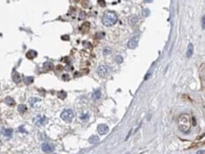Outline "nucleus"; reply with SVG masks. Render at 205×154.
Wrapping results in <instances>:
<instances>
[{
  "label": "nucleus",
  "instance_id": "cd10ccee",
  "mask_svg": "<svg viewBox=\"0 0 205 154\" xmlns=\"http://www.w3.org/2000/svg\"><path fill=\"white\" fill-rule=\"evenodd\" d=\"M89 115L88 114H85V115H83L81 116V118L82 120H84V121H85V120H87V119H89Z\"/></svg>",
  "mask_w": 205,
  "mask_h": 154
},
{
  "label": "nucleus",
  "instance_id": "0eeeda50",
  "mask_svg": "<svg viewBox=\"0 0 205 154\" xmlns=\"http://www.w3.org/2000/svg\"><path fill=\"white\" fill-rule=\"evenodd\" d=\"M139 41V37L138 36H134L131 38H130V40L128 42V47L130 49H134L138 45Z\"/></svg>",
  "mask_w": 205,
  "mask_h": 154
},
{
  "label": "nucleus",
  "instance_id": "b1692460",
  "mask_svg": "<svg viewBox=\"0 0 205 154\" xmlns=\"http://www.w3.org/2000/svg\"><path fill=\"white\" fill-rule=\"evenodd\" d=\"M115 60L116 62H117V63H119V64L121 63L123 61V58H122L121 56H116L115 58Z\"/></svg>",
  "mask_w": 205,
  "mask_h": 154
},
{
  "label": "nucleus",
  "instance_id": "20e7f679",
  "mask_svg": "<svg viewBox=\"0 0 205 154\" xmlns=\"http://www.w3.org/2000/svg\"><path fill=\"white\" fill-rule=\"evenodd\" d=\"M110 69L107 65H100L97 69V73L100 77H105L108 75Z\"/></svg>",
  "mask_w": 205,
  "mask_h": 154
},
{
  "label": "nucleus",
  "instance_id": "aec40b11",
  "mask_svg": "<svg viewBox=\"0 0 205 154\" xmlns=\"http://www.w3.org/2000/svg\"><path fill=\"white\" fill-rule=\"evenodd\" d=\"M57 95H58V98L61 99H66V97H67V93L66 91L62 90V91L58 92Z\"/></svg>",
  "mask_w": 205,
  "mask_h": 154
},
{
  "label": "nucleus",
  "instance_id": "423d86ee",
  "mask_svg": "<svg viewBox=\"0 0 205 154\" xmlns=\"http://www.w3.org/2000/svg\"><path fill=\"white\" fill-rule=\"evenodd\" d=\"M33 121L37 125H44L47 123V117L45 116H37L36 117L33 119Z\"/></svg>",
  "mask_w": 205,
  "mask_h": 154
},
{
  "label": "nucleus",
  "instance_id": "39448f33",
  "mask_svg": "<svg viewBox=\"0 0 205 154\" xmlns=\"http://www.w3.org/2000/svg\"><path fill=\"white\" fill-rule=\"evenodd\" d=\"M41 150L43 152L51 153L54 152L55 150L54 146L52 143L45 142L41 145Z\"/></svg>",
  "mask_w": 205,
  "mask_h": 154
},
{
  "label": "nucleus",
  "instance_id": "72a5a7b5",
  "mask_svg": "<svg viewBox=\"0 0 205 154\" xmlns=\"http://www.w3.org/2000/svg\"><path fill=\"white\" fill-rule=\"evenodd\" d=\"M1 144H2V142H1V140H0V146H1Z\"/></svg>",
  "mask_w": 205,
  "mask_h": 154
},
{
  "label": "nucleus",
  "instance_id": "9b49d317",
  "mask_svg": "<svg viewBox=\"0 0 205 154\" xmlns=\"http://www.w3.org/2000/svg\"><path fill=\"white\" fill-rule=\"evenodd\" d=\"M1 134L6 137H11L12 135V129H3L1 131Z\"/></svg>",
  "mask_w": 205,
  "mask_h": 154
},
{
  "label": "nucleus",
  "instance_id": "bb28decb",
  "mask_svg": "<svg viewBox=\"0 0 205 154\" xmlns=\"http://www.w3.org/2000/svg\"><path fill=\"white\" fill-rule=\"evenodd\" d=\"M98 4L100 5V6H101L102 7H105V2L104 0H98Z\"/></svg>",
  "mask_w": 205,
  "mask_h": 154
},
{
  "label": "nucleus",
  "instance_id": "ddd939ff",
  "mask_svg": "<svg viewBox=\"0 0 205 154\" xmlns=\"http://www.w3.org/2000/svg\"><path fill=\"white\" fill-rule=\"evenodd\" d=\"M138 17L136 15H132L128 18V22L132 26H134V25L136 24L138 22Z\"/></svg>",
  "mask_w": 205,
  "mask_h": 154
},
{
  "label": "nucleus",
  "instance_id": "4468645a",
  "mask_svg": "<svg viewBox=\"0 0 205 154\" xmlns=\"http://www.w3.org/2000/svg\"><path fill=\"white\" fill-rule=\"evenodd\" d=\"M12 80H13V81H14L15 83H16V84L19 83L20 82V80H21L20 74L18 73H17V72H15V73L13 74V75H12Z\"/></svg>",
  "mask_w": 205,
  "mask_h": 154
},
{
  "label": "nucleus",
  "instance_id": "1a4fd4ad",
  "mask_svg": "<svg viewBox=\"0 0 205 154\" xmlns=\"http://www.w3.org/2000/svg\"><path fill=\"white\" fill-rule=\"evenodd\" d=\"M37 55V53L36 51L33 50H30L26 53V58L29 60H33V58H35Z\"/></svg>",
  "mask_w": 205,
  "mask_h": 154
},
{
  "label": "nucleus",
  "instance_id": "4be33fe9",
  "mask_svg": "<svg viewBox=\"0 0 205 154\" xmlns=\"http://www.w3.org/2000/svg\"><path fill=\"white\" fill-rule=\"evenodd\" d=\"M40 101V99L38 98H36V97H33V98L30 99V101H29V103H30V105H31L32 107H33L34 104H35L37 101Z\"/></svg>",
  "mask_w": 205,
  "mask_h": 154
},
{
  "label": "nucleus",
  "instance_id": "5701e85b",
  "mask_svg": "<svg viewBox=\"0 0 205 154\" xmlns=\"http://www.w3.org/2000/svg\"><path fill=\"white\" fill-rule=\"evenodd\" d=\"M96 37L97 38H98V39H102L103 37H105V33L103 32H98L96 34Z\"/></svg>",
  "mask_w": 205,
  "mask_h": 154
},
{
  "label": "nucleus",
  "instance_id": "412c9836",
  "mask_svg": "<svg viewBox=\"0 0 205 154\" xmlns=\"http://www.w3.org/2000/svg\"><path fill=\"white\" fill-rule=\"evenodd\" d=\"M150 14V11L149 9H144L142 11V14L144 17H147Z\"/></svg>",
  "mask_w": 205,
  "mask_h": 154
},
{
  "label": "nucleus",
  "instance_id": "2eb2a0df",
  "mask_svg": "<svg viewBox=\"0 0 205 154\" xmlns=\"http://www.w3.org/2000/svg\"><path fill=\"white\" fill-rule=\"evenodd\" d=\"M5 103L7 104V105L9 106H13V105L15 104V102H14V100L11 97H6L5 99Z\"/></svg>",
  "mask_w": 205,
  "mask_h": 154
},
{
  "label": "nucleus",
  "instance_id": "f8f14e48",
  "mask_svg": "<svg viewBox=\"0 0 205 154\" xmlns=\"http://www.w3.org/2000/svg\"><path fill=\"white\" fill-rule=\"evenodd\" d=\"M101 97V91L99 89H97L93 92L92 95V98L94 101H97V100L100 99Z\"/></svg>",
  "mask_w": 205,
  "mask_h": 154
},
{
  "label": "nucleus",
  "instance_id": "f3484780",
  "mask_svg": "<svg viewBox=\"0 0 205 154\" xmlns=\"http://www.w3.org/2000/svg\"><path fill=\"white\" fill-rule=\"evenodd\" d=\"M18 111L20 112V113H24L25 112H26L27 110V107L26 105H19L18 106L17 108Z\"/></svg>",
  "mask_w": 205,
  "mask_h": 154
},
{
  "label": "nucleus",
  "instance_id": "473e14b6",
  "mask_svg": "<svg viewBox=\"0 0 205 154\" xmlns=\"http://www.w3.org/2000/svg\"><path fill=\"white\" fill-rule=\"evenodd\" d=\"M152 1L153 0H146V1L147 2V3H151Z\"/></svg>",
  "mask_w": 205,
  "mask_h": 154
},
{
  "label": "nucleus",
  "instance_id": "dca6fc26",
  "mask_svg": "<svg viewBox=\"0 0 205 154\" xmlns=\"http://www.w3.org/2000/svg\"><path fill=\"white\" fill-rule=\"evenodd\" d=\"M43 66L45 69H46L47 70H52L54 67V65L52 62L50 61H46L45 63H44Z\"/></svg>",
  "mask_w": 205,
  "mask_h": 154
},
{
  "label": "nucleus",
  "instance_id": "2f4dec72",
  "mask_svg": "<svg viewBox=\"0 0 205 154\" xmlns=\"http://www.w3.org/2000/svg\"><path fill=\"white\" fill-rule=\"evenodd\" d=\"M197 154H205V151L204 150H199L197 152Z\"/></svg>",
  "mask_w": 205,
  "mask_h": 154
},
{
  "label": "nucleus",
  "instance_id": "9d476101",
  "mask_svg": "<svg viewBox=\"0 0 205 154\" xmlns=\"http://www.w3.org/2000/svg\"><path fill=\"white\" fill-rule=\"evenodd\" d=\"M193 50H194V47H193V44L192 43H189L188 46V49H187V52H186L187 58H189L193 56Z\"/></svg>",
  "mask_w": 205,
  "mask_h": 154
},
{
  "label": "nucleus",
  "instance_id": "c85d7f7f",
  "mask_svg": "<svg viewBox=\"0 0 205 154\" xmlns=\"http://www.w3.org/2000/svg\"><path fill=\"white\" fill-rule=\"evenodd\" d=\"M62 79L64 80L67 81L68 80H69V76L68 75H62Z\"/></svg>",
  "mask_w": 205,
  "mask_h": 154
},
{
  "label": "nucleus",
  "instance_id": "f03ea898",
  "mask_svg": "<svg viewBox=\"0 0 205 154\" xmlns=\"http://www.w3.org/2000/svg\"><path fill=\"white\" fill-rule=\"evenodd\" d=\"M117 20V16L115 12L112 11H106L102 16V22L105 26L110 27L115 24Z\"/></svg>",
  "mask_w": 205,
  "mask_h": 154
},
{
  "label": "nucleus",
  "instance_id": "a878e982",
  "mask_svg": "<svg viewBox=\"0 0 205 154\" xmlns=\"http://www.w3.org/2000/svg\"><path fill=\"white\" fill-rule=\"evenodd\" d=\"M111 53V49L109 48H105L103 50V54L104 55H108Z\"/></svg>",
  "mask_w": 205,
  "mask_h": 154
},
{
  "label": "nucleus",
  "instance_id": "f257e3e1",
  "mask_svg": "<svg viewBox=\"0 0 205 154\" xmlns=\"http://www.w3.org/2000/svg\"><path fill=\"white\" fill-rule=\"evenodd\" d=\"M178 128L182 133H189L191 129V121L188 114H183L179 117Z\"/></svg>",
  "mask_w": 205,
  "mask_h": 154
},
{
  "label": "nucleus",
  "instance_id": "a211bd4d",
  "mask_svg": "<svg viewBox=\"0 0 205 154\" xmlns=\"http://www.w3.org/2000/svg\"><path fill=\"white\" fill-rule=\"evenodd\" d=\"M99 140H100L99 137H98V136H96V135H93V136L90 137L89 138V142L91 144L97 143L98 142H99Z\"/></svg>",
  "mask_w": 205,
  "mask_h": 154
},
{
  "label": "nucleus",
  "instance_id": "393cba45",
  "mask_svg": "<svg viewBox=\"0 0 205 154\" xmlns=\"http://www.w3.org/2000/svg\"><path fill=\"white\" fill-rule=\"evenodd\" d=\"M86 17V14L84 11H81V12L79 14V18L80 20H83Z\"/></svg>",
  "mask_w": 205,
  "mask_h": 154
},
{
  "label": "nucleus",
  "instance_id": "c756f323",
  "mask_svg": "<svg viewBox=\"0 0 205 154\" xmlns=\"http://www.w3.org/2000/svg\"><path fill=\"white\" fill-rule=\"evenodd\" d=\"M62 38L63 40H68L69 38H70V37H69L68 35H64V36H62Z\"/></svg>",
  "mask_w": 205,
  "mask_h": 154
},
{
  "label": "nucleus",
  "instance_id": "7ed1b4c3",
  "mask_svg": "<svg viewBox=\"0 0 205 154\" xmlns=\"http://www.w3.org/2000/svg\"><path fill=\"white\" fill-rule=\"evenodd\" d=\"M60 117L64 121H67V122H71L72 121V119H74V112L70 109H66V110H64L63 112H62Z\"/></svg>",
  "mask_w": 205,
  "mask_h": 154
},
{
  "label": "nucleus",
  "instance_id": "7c9ffc66",
  "mask_svg": "<svg viewBox=\"0 0 205 154\" xmlns=\"http://www.w3.org/2000/svg\"><path fill=\"white\" fill-rule=\"evenodd\" d=\"M202 27H203V29H205V16H203V18H202Z\"/></svg>",
  "mask_w": 205,
  "mask_h": 154
},
{
  "label": "nucleus",
  "instance_id": "6e6552de",
  "mask_svg": "<svg viewBox=\"0 0 205 154\" xmlns=\"http://www.w3.org/2000/svg\"><path fill=\"white\" fill-rule=\"evenodd\" d=\"M98 133L101 135H103L107 134L109 132V127L107 125L105 124H100L97 128Z\"/></svg>",
  "mask_w": 205,
  "mask_h": 154
},
{
  "label": "nucleus",
  "instance_id": "6ab92c4d",
  "mask_svg": "<svg viewBox=\"0 0 205 154\" xmlns=\"http://www.w3.org/2000/svg\"><path fill=\"white\" fill-rule=\"evenodd\" d=\"M33 82V77H26L24 78V82L26 85L32 84Z\"/></svg>",
  "mask_w": 205,
  "mask_h": 154
}]
</instances>
